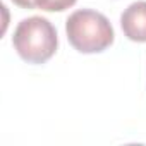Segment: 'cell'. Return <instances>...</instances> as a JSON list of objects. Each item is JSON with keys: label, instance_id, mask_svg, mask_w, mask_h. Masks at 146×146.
Returning <instances> with one entry per match:
<instances>
[{"label": "cell", "instance_id": "cell-5", "mask_svg": "<svg viewBox=\"0 0 146 146\" xmlns=\"http://www.w3.org/2000/svg\"><path fill=\"white\" fill-rule=\"evenodd\" d=\"M12 2L23 9H36V4H35V0H12Z\"/></svg>", "mask_w": 146, "mask_h": 146}, {"label": "cell", "instance_id": "cell-1", "mask_svg": "<svg viewBox=\"0 0 146 146\" xmlns=\"http://www.w3.org/2000/svg\"><path fill=\"white\" fill-rule=\"evenodd\" d=\"M69 43L81 53H98L113 43V28L110 21L91 9L72 12L65 23Z\"/></svg>", "mask_w": 146, "mask_h": 146}, {"label": "cell", "instance_id": "cell-2", "mask_svg": "<svg viewBox=\"0 0 146 146\" xmlns=\"http://www.w3.org/2000/svg\"><path fill=\"white\" fill-rule=\"evenodd\" d=\"M12 43L19 57L28 64H45L57 52V29L48 19L33 16L17 24Z\"/></svg>", "mask_w": 146, "mask_h": 146}, {"label": "cell", "instance_id": "cell-3", "mask_svg": "<svg viewBox=\"0 0 146 146\" xmlns=\"http://www.w3.org/2000/svg\"><path fill=\"white\" fill-rule=\"evenodd\" d=\"M120 26L124 35L131 41H137V43L146 41V2L144 0L131 4L122 12Z\"/></svg>", "mask_w": 146, "mask_h": 146}, {"label": "cell", "instance_id": "cell-4", "mask_svg": "<svg viewBox=\"0 0 146 146\" xmlns=\"http://www.w3.org/2000/svg\"><path fill=\"white\" fill-rule=\"evenodd\" d=\"M36 9L46 12H62L76 4V0H35Z\"/></svg>", "mask_w": 146, "mask_h": 146}]
</instances>
